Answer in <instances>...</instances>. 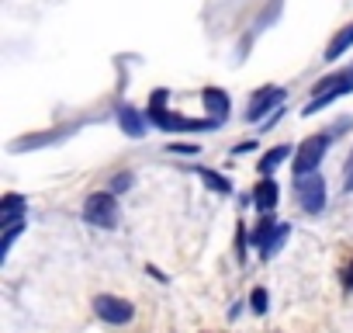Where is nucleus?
Listing matches in <instances>:
<instances>
[{
  "label": "nucleus",
  "mask_w": 353,
  "mask_h": 333,
  "mask_svg": "<svg viewBox=\"0 0 353 333\" xmlns=\"http://www.w3.org/2000/svg\"><path fill=\"white\" fill-rule=\"evenodd\" d=\"M83 219H87L90 226L114 229V226H118V202H114V191H94V195H87V202H83Z\"/></svg>",
  "instance_id": "obj_1"
},
{
  "label": "nucleus",
  "mask_w": 353,
  "mask_h": 333,
  "mask_svg": "<svg viewBox=\"0 0 353 333\" xmlns=\"http://www.w3.org/2000/svg\"><path fill=\"white\" fill-rule=\"evenodd\" d=\"M325 146H329V135H308L301 146H298V160H294V174L305 178V174H319V163L325 156Z\"/></svg>",
  "instance_id": "obj_2"
},
{
  "label": "nucleus",
  "mask_w": 353,
  "mask_h": 333,
  "mask_svg": "<svg viewBox=\"0 0 353 333\" xmlns=\"http://www.w3.org/2000/svg\"><path fill=\"white\" fill-rule=\"evenodd\" d=\"M294 188H298V205L315 216L325 209V181L319 174H305V178H294Z\"/></svg>",
  "instance_id": "obj_3"
},
{
  "label": "nucleus",
  "mask_w": 353,
  "mask_h": 333,
  "mask_svg": "<svg viewBox=\"0 0 353 333\" xmlns=\"http://www.w3.org/2000/svg\"><path fill=\"white\" fill-rule=\"evenodd\" d=\"M149 118L163 129V132H201V129H215L219 122L212 118H181L173 111H163V108H149Z\"/></svg>",
  "instance_id": "obj_4"
},
{
  "label": "nucleus",
  "mask_w": 353,
  "mask_h": 333,
  "mask_svg": "<svg viewBox=\"0 0 353 333\" xmlns=\"http://www.w3.org/2000/svg\"><path fill=\"white\" fill-rule=\"evenodd\" d=\"M94 312H97L104 323H111V326H125V323L135 316L132 302H125V298H118V295H97V298H94Z\"/></svg>",
  "instance_id": "obj_5"
},
{
  "label": "nucleus",
  "mask_w": 353,
  "mask_h": 333,
  "mask_svg": "<svg viewBox=\"0 0 353 333\" xmlns=\"http://www.w3.org/2000/svg\"><path fill=\"white\" fill-rule=\"evenodd\" d=\"M281 101H284V91H281V87H263V91H256L253 101H250L246 122H260V118H263L267 111H274Z\"/></svg>",
  "instance_id": "obj_6"
},
{
  "label": "nucleus",
  "mask_w": 353,
  "mask_h": 333,
  "mask_svg": "<svg viewBox=\"0 0 353 333\" xmlns=\"http://www.w3.org/2000/svg\"><path fill=\"white\" fill-rule=\"evenodd\" d=\"M284 236H288V226L277 229L274 219H263V222L256 226V233H253V243L263 250V257H270L274 250H281V240H284Z\"/></svg>",
  "instance_id": "obj_7"
},
{
  "label": "nucleus",
  "mask_w": 353,
  "mask_h": 333,
  "mask_svg": "<svg viewBox=\"0 0 353 333\" xmlns=\"http://www.w3.org/2000/svg\"><path fill=\"white\" fill-rule=\"evenodd\" d=\"M25 212H28V205H25V198L21 195H8L4 198V205H0V229H18L21 222H25Z\"/></svg>",
  "instance_id": "obj_8"
},
{
  "label": "nucleus",
  "mask_w": 353,
  "mask_h": 333,
  "mask_svg": "<svg viewBox=\"0 0 353 333\" xmlns=\"http://www.w3.org/2000/svg\"><path fill=\"white\" fill-rule=\"evenodd\" d=\"M201 101H205V111H208L212 122H225V118H229V94H225V91H219V87H205Z\"/></svg>",
  "instance_id": "obj_9"
},
{
  "label": "nucleus",
  "mask_w": 353,
  "mask_h": 333,
  "mask_svg": "<svg viewBox=\"0 0 353 333\" xmlns=\"http://www.w3.org/2000/svg\"><path fill=\"white\" fill-rule=\"evenodd\" d=\"M277 198H281V188H277V181H270V178H263V181L253 188V205H256L260 212H270V209L277 205Z\"/></svg>",
  "instance_id": "obj_10"
},
{
  "label": "nucleus",
  "mask_w": 353,
  "mask_h": 333,
  "mask_svg": "<svg viewBox=\"0 0 353 333\" xmlns=\"http://www.w3.org/2000/svg\"><path fill=\"white\" fill-rule=\"evenodd\" d=\"M118 125H121V132L125 135H132V139H139L142 132H145V118H142V111H135V108H118Z\"/></svg>",
  "instance_id": "obj_11"
},
{
  "label": "nucleus",
  "mask_w": 353,
  "mask_h": 333,
  "mask_svg": "<svg viewBox=\"0 0 353 333\" xmlns=\"http://www.w3.org/2000/svg\"><path fill=\"white\" fill-rule=\"evenodd\" d=\"M350 46H353V21H350L346 28H339V32H336V39H332V42H329V49H325V59H329V63H332V59H339Z\"/></svg>",
  "instance_id": "obj_12"
},
{
  "label": "nucleus",
  "mask_w": 353,
  "mask_h": 333,
  "mask_svg": "<svg viewBox=\"0 0 353 333\" xmlns=\"http://www.w3.org/2000/svg\"><path fill=\"white\" fill-rule=\"evenodd\" d=\"M288 153H291V146H274L270 153H263V160H260V174H274L277 166L288 160Z\"/></svg>",
  "instance_id": "obj_13"
},
{
  "label": "nucleus",
  "mask_w": 353,
  "mask_h": 333,
  "mask_svg": "<svg viewBox=\"0 0 353 333\" xmlns=\"http://www.w3.org/2000/svg\"><path fill=\"white\" fill-rule=\"evenodd\" d=\"M198 178L215 191V195H232V184L222 178V174H215V171H208V166H198Z\"/></svg>",
  "instance_id": "obj_14"
},
{
  "label": "nucleus",
  "mask_w": 353,
  "mask_h": 333,
  "mask_svg": "<svg viewBox=\"0 0 353 333\" xmlns=\"http://www.w3.org/2000/svg\"><path fill=\"white\" fill-rule=\"evenodd\" d=\"M18 236H21V226L4 233V243H0V260H8V254H11V247H14V240H18Z\"/></svg>",
  "instance_id": "obj_15"
},
{
  "label": "nucleus",
  "mask_w": 353,
  "mask_h": 333,
  "mask_svg": "<svg viewBox=\"0 0 353 333\" xmlns=\"http://www.w3.org/2000/svg\"><path fill=\"white\" fill-rule=\"evenodd\" d=\"M253 312H260V316L267 312V292H263V288L253 292Z\"/></svg>",
  "instance_id": "obj_16"
},
{
  "label": "nucleus",
  "mask_w": 353,
  "mask_h": 333,
  "mask_svg": "<svg viewBox=\"0 0 353 333\" xmlns=\"http://www.w3.org/2000/svg\"><path fill=\"white\" fill-rule=\"evenodd\" d=\"M346 191H353V156H350V163H346Z\"/></svg>",
  "instance_id": "obj_17"
},
{
  "label": "nucleus",
  "mask_w": 353,
  "mask_h": 333,
  "mask_svg": "<svg viewBox=\"0 0 353 333\" xmlns=\"http://www.w3.org/2000/svg\"><path fill=\"white\" fill-rule=\"evenodd\" d=\"M128 184H132V178H128V174H121V178L114 181V188H111V191H121V188H128Z\"/></svg>",
  "instance_id": "obj_18"
},
{
  "label": "nucleus",
  "mask_w": 353,
  "mask_h": 333,
  "mask_svg": "<svg viewBox=\"0 0 353 333\" xmlns=\"http://www.w3.org/2000/svg\"><path fill=\"white\" fill-rule=\"evenodd\" d=\"M346 285H350V288H353V264H350V267H346Z\"/></svg>",
  "instance_id": "obj_19"
}]
</instances>
